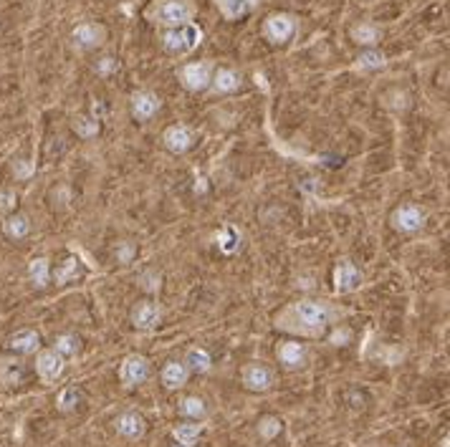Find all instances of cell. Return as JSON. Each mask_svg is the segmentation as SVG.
I'll return each instance as SVG.
<instances>
[{
  "instance_id": "1",
  "label": "cell",
  "mask_w": 450,
  "mask_h": 447,
  "mask_svg": "<svg viewBox=\"0 0 450 447\" xmlns=\"http://www.w3.org/2000/svg\"><path fill=\"white\" fill-rule=\"evenodd\" d=\"M286 316H291L294 319L296 331H304V333H312V336H316V333H321L326 326H329L331 321V308L326 306V303L321 301H296L294 306L288 308Z\"/></svg>"
},
{
  "instance_id": "2",
  "label": "cell",
  "mask_w": 450,
  "mask_h": 447,
  "mask_svg": "<svg viewBox=\"0 0 450 447\" xmlns=\"http://www.w3.org/2000/svg\"><path fill=\"white\" fill-rule=\"evenodd\" d=\"M203 41V30L195 23H182V25H172L162 33V46L170 51V54H190L195 51Z\"/></svg>"
},
{
  "instance_id": "3",
  "label": "cell",
  "mask_w": 450,
  "mask_h": 447,
  "mask_svg": "<svg viewBox=\"0 0 450 447\" xmlns=\"http://www.w3.org/2000/svg\"><path fill=\"white\" fill-rule=\"evenodd\" d=\"M190 16H192L190 0H160L155 6V11H152V20L157 25H165V28L187 23Z\"/></svg>"
},
{
  "instance_id": "4",
  "label": "cell",
  "mask_w": 450,
  "mask_h": 447,
  "mask_svg": "<svg viewBox=\"0 0 450 447\" xmlns=\"http://www.w3.org/2000/svg\"><path fill=\"white\" fill-rule=\"evenodd\" d=\"M264 33L271 43H286L296 33V18L291 13H273L266 18Z\"/></svg>"
},
{
  "instance_id": "5",
  "label": "cell",
  "mask_w": 450,
  "mask_h": 447,
  "mask_svg": "<svg viewBox=\"0 0 450 447\" xmlns=\"http://www.w3.org/2000/svg\"><path fill=\"white\" fill-rule=\"evenodd\" d=\"M240 379H243V387L251 389V392H268V389L273 387V381H276V374H273V369L266 367V364L253 362L243 369Z\"/></svg>"
},
{
  "instance_id": "6",
  "label": "cell",
  "mask_w": 450,
  "mask_h": 447,
  "mask_svg": "<svg viewBox=\"0 0 450 447\" xmlns=\"http://www.w3.org/2000/svg\"><path fill=\"white\" fill-rule=\"evenodd\" d=\"M150 376V362L142 354H129L119 367V379L124 387H137Z\"/></svg>"
},
{
  "instance_id": "7",
  "label": "cell",
  "mask_w": 450,
  "mask_h": 447,
  "mask_svg": "<svg viewBox=\"0 0 450 447\" xmlns=\"http://www.w3.org/2000/svg\"><path fill=\"white\" fill-rule=\"evenodd\" d=\"M64 369H66V359L61 357L59 351L46 349L36 357V372L46 384H54L56 379H61Z\"/></svg>"
},
{
  "instance_id": "8",
  "label": "cell",
  "mask_w": 450,
  "mask_h": 447,
  "mask_svg": "<svg viewBox=\"0 0 450 447\" xmlns=\"http://www.w3.org/2000/svg\"><path fill=\"white\" fill-rule=\"evenodd\" d=\"M213 79V66L208 61H200V63H187L180 68V81L185 84V89L190 91H203L211 86Z\"/></svg>"
},
{
  "instance_id": "9",
  "label": "cell",
  "mask_w": 450,
  "mask_h": 447,
  "mask_svg": "<svg viewBox=\"0 0 450 447\" xmlns=\"http://www.w3.org/2000/svg\"><path fill=\"white\" fill-rule=\"evenodd\" d=\"M71 38H73V43H76V49H81V51L99 49V46L107 41V28H104L102 23H81L73 28Z\"/></svg>"
},
{
  "instance_id": "10",
  "label": "cell",
  "mask_w": 450,
  "mask_h": 447,
  "mask_svg": "<svg viewBox=\"0 0 450 447\" xmlns=\"http://www.w3.org/2000/svg\"><path fill=\"white\" fill-rule=\"evenodd\" d=\"M392 225L403 233H418L425 225V210L418 205H403L392 212Z\"/></svg>"
},
{
  "instance_id": "11",
  "label": "cell",
  "mask_w": 450,
  "mask_h": 447,
  "mask_svg": "<svg viewBox=\"0 0 450 447\" xmlns=\"http://www.w3.org/2000/svg\"><path fill=\"white\" fill-rule=\"evenodd\" d=\"M362 286V273L352 263H339L334 268V290L336 293H352Z\"/></svg>"
},
{
  "instance_id": "12",
  "label": "cell",
  "mask_w": 450,
  "mask_h": 447,
  "mask_svg": "<svg viewBox=\"0 0 450 447\" xmlns=\"http://www.w3.org/2000/svg\"><path fill=\"white\" fill-rule=\"evenodd\" d=\"M117 432H119L122 437H126V440H139V437H144V432H147V422H144L142 415H137V412H124V415H119L117 417Z\"/></svg>"
},
{
  "instance_id": "13",
  "label": "cell",
  "mask_w": 450,
  "mask_h": 447,
  "mask_svg": "<svg viewBox=\"0 0 450 447\" xmlns=\"http://www.w3.org/2000/svg\"><path fill=\"white\" fill-rule=\"evenodd\" d=\"M160 321V306L155 301H142L137 303V308L132 311V324L139 331H150V329L157 326Z\"/></svg>"
},
{
  "instance_id": "14",
  "label": "cell",
  "mask_w": 450,
  "mask_h": 447,
  "mask_svg": "<svg viewBox=\"0 0 450 447\" xmlns=\"http://www.w3.org/2000/svg\"><path fill=\"white\" fill-rule=\"evenodd\" d=\"M160 111V97H155L152 91H137L132 97V114L139 121H147Z\"/></svg>"
},
{
  "instance_id": "15",
  "label": "cell",
  "mask_w": 450,
  "mask_h": 447,
  "mask_svg": "<svg viewBox=\"0 0 450 447\" xmlns=\"http://www.w3.org/2000/svg\"><path fill=\"white\" fill-rule=\"evenodd\" d=\"M165 147H167L170 152H174V154H182V152H187L192 147V132L185 127V124H174V127H170L167 132H165L162 137Z\"/></svg>"
},
{
  "instance_id": "16",
  "label": "cell",
  "mask_w": 450,
  "mask_h": 447,
  "mask_svg": "<svg viewBox=\"0 0 450 447\" xmlns=\"http://www.w3.org/2000/svg\"><path fill=\"white\" fill-rule=\"evenodd\" d=\"M278 362L286 369H299L307 364V346L299 341H283L278 346Z\"/></svg>"
},
{
  "instance_id": "17",
  "label": "cell",
  "mask_w": 450,
  "mask_h": 447,
  "mask_svg": "<svg viewBox=\"0 0 450 447\" xmlns=\"http://www.w3.org/2000/svg\"><path fill=\"white\" fill-rule=\"evenodd\" d=\"M8 346H11L13 351H18V354H36L38 346H41V336H38L33 329H23V331L13 333V336L8 338Z\"/></svg>"
},
{
  "instance_id": "18",
  "label": "cell",
  "mask_w": 450,
  "mask_h": 447,
  "mask_svg": "<svg viewBox=\"0 0 450 447\" xmlns=\"http://www.w3.org/2000/svg\"><path fill=\"white\" fill-rule=\"evenodd\" d=\"M187 376H190V372H187V367L182 362H167L162 367V384L167 389H180L187 384Z\"/></svg>"
},
{
  "instance_id": "19",
  "label": "cell",
  "mask_w": 450,
  "mask_h": 447,
  "mask_svg": "<svg viewBox=\"0 0 450 447\" xmlns=\"http://www.w3.org/2000/svg\"><path fill=\"white\" fill-rule=\"evenodd\" d=\"M211 86L215 94H233L240 86V73L233 71V68H220L211 79Z\"/></svg>"
},
{
  "instance_id": "20",
  "label": "cell",
  "mask_w": 450,
  "mask_h": 447,
  "mask_svg": "<svg viewBox=\"0 0 450 447\" xmlns=\"http://www.w3.org/2000/svg\"><path fill=\"white\" fill-rule=\"evenodd\" d=\"M200 435H203V424L192 422V420L190 422L174 424V429H172V437L177 440V445H182V447H192L200 440Z\"/></svg>"
},
{
  "instance_id": "21",
  "label": "cell",
  "mask_w": 450,
  "mask_h": 447,
  "mask_svg": "<svg viewBox=\"0 0 450 447\" xmlns=\"http://www.w3.org/2000/svg\"><path fill=\"white\" fill-rule=\"evenodd\" d=\"M187 367V372H192V374H205V372H211V367H213V359H211V354L205 349H190L185 354V362H182Z\"/></svg>"
},
{
  "instance_id": "22",
  "label": "cell",
  "mask_w": 450,
  "mask_h": 447,
  "mask_svg": "<svg viewBox=\"0 0 450 447\" xmlns=\"http://www.w3.org/2000/svg\"><path fill=\"white\" fill-rule=\"evenodd\" d=\"M3 233H6L8 238H13V240L25 238L30 233L28 215H11V218H6V223H3Z\"/></svg>"
},
{
  "instance_id": "23",
  "label": "cell",
  "mask_w": 450,
  "mask_h": 447,
  "mask_svg": "<svg viewBox=\"0 0 450 447\" xmlns=\"http://www.w3.org/2000/svg\"><path fill=\"white\" fill-rule=\"evenodd\" d=\"M25 376V369L20 362H3L0 364V381L6 387H18Z\"/></svg>"
},
{
  "instance_id": "24",
  "label": "cell",
  "mask_w": 450,
  "mask_h": 447,
  "mask_svg": "<svg viewBox=\"0 0 450 447\" xmlns=\"http://www.w3.org/2000/svg\"><path fill=\"white\" fill-rule=\"evenodd\" d=\"M180 415L192 420V422H200V420H205V415H208V407H205V402L200 397H185L180 402Z\"/></svg>"
},
{
  "instance_id": "25",
  "label": "cell",
  "mask_w": 450,
  "mask_h": 447,
  "mask_svg": "<svg viewBox=\"0 0 450 447\" xmlns=\"http://www.w3.org/2000/svg\"><path fill=\"white\" fill-rule=\"evenodd\" d=\"M215 3L225 18H240L256 6V0H215Z\"/></svg>"
},
{
  "instance_id": "26",
  "label": "cell",
  "mask_w": 450,
  "mask_h": 447,
  "mask_svg": "<svg viewBox=\"0 0 450 447\" xmlns=\"http://www.w3.org/2000/svg\"><path fill=\"white\" fill-rule=\"evenodd\" d=\"M218 248L225 255L235 253V250L240 248V230L233 228V225H225V228L220 230V235H218Z\"/></svg>"
},
{
  "instance_id": "27",
  "label": "cell",
  "mask_w": 450,
  "mask_h": 447,
  "mask_svg": "<svg viewBox=\"0 0 450 447\" xmlns=\"http://www.w3.org/2000/svg\"><path fill=\"white\" fill-rule=\"evenodd\" d=\"M28 276L33 281V286L43 288L48 283V276H51V268H48V258H33L28 266Z\"/></svg>"
},
{
  "instance_id": "28",
  "label": "cell",
  "mask_w": 450,
  "mask_h": 447,
  "mask_svg": "<svg viewBox=\"0 0 450 447\" xmlns=\"http://www.w3.org/2000/svg\"><path fill=\"white\" fill-rule=\"evenodd\" d=\"M352 38H355V43H360V46H372V43L379 41V28L372 23H360L352 28Z\"/></svg>"
},
{
  "instance_id": "29",
  "label": "cell",
  "mask_w": 450,
  "mask_h": 447,
  "mask_svg": "<svg viewBox=\"0 0 450 447\" xmlns=\"http://www.w3.org/2000/svg\"><path fill=\"white\" fill-rule=\"evenodd\" d=\"M64 359H71L76 357L78 351H81V338L73 336V333H64V336L56 338V349Z\"/></svg>"
},
{
  "instance_id": "30",
  "label": "cell",
  "mask_w": 450,
  "mask_h": 447,
  "mask_svg": "<svg viewBox=\"0 0 450 447\" xmlns=\"http://www.w3.org/2000/svg\"><path fill=\"white\" fill-rule=\"evenodd\" d=\"M81 276V263H78V258H66L64 263L59 266V271H56V283H69V281L78 278Z\"/></svg>"
},
{
  "instance_id": "31",
  "label": "cell",
  "mask_w": 450,
  "mask_h": 447,
  "mask_svg": "<svg viewBox=\"0 0 450 447\" xmlns=\"http://www.w3.org/2000/svg\"><path fill=\"white\" fill-rule=\"evenodd\" d=\"M283 429V422L278 417H273V415H266V417L259 420V435L264 437V440H273V437L281 435Z\"/></svg>"
},
{
  "instance_id": "32",
  "label": "cell",
  "mask_w": 450,
  "mask_h": 447,
  "mask_svg": "<svg viewBox=\"0 0 450 447\" xmlns=\"http://www.w3.org/2000/svg\"><path fill=\"white\" fill-rule=\"evenodd\" d=\"M384 66V56L379 51H367L357 59V68L360 71H374V68H382Z\"/></svg>"
},
{
  "instance_id": "33",
  "label": "cell",
  "mask_w": 450,
  "mask_h": 447,
  "mask_svg": "<svg viewBox=\"0 0 450 447\" xmlns=\"http://www.w3.org/2000/svg\"><path fill=\"white\" fill-rule=\"evenodd\" d=\"M78 402H81V392H78L76 387L61 389V394H59V410H61V412H71V410H76Z\"/></svg>"
},
{
  "instance_id": "34",
  "label": "cell",
  "mask_w": 450,
  "mask_h": 447,
  "mask_svg": "<svg viewBox=\"0 0 450 447\" xmlns=\"http://www.w3.org/2000/svg\"><path fill=\"white\" fill-rule=\"evenodd\" d=\"M73 129H76V134H81V137H94V134H99V119L78 116V119L73 121Z\"/></svg>"
},
{
  "instance_id": "35",
  "label": "cell",
  "mask_w": 450,
  "mask_h": 447,
  "mask_svg": "<svg viewBox=\"0 0 450 447\" xmlns=\"http://www.w3.org/2000/svg\"><path fill=\"white\" fill-rule=\"evenodd\" d=\"M16 207V192L6 190V192H0V212H8Z\"/></svg>"
},
{
  "instance_id": "36",
  "label": "cell",
  "mask_w": 450,
  "mask_h": 447,
  "mask_svg": "<svg viewBox=\"0 0 450 447\" xmlns=\"http://www.w3.org/2000/svg\"><path fill=\"white\" fill-rule=\"evenodd\" d=\"M99 73H112L117 71V61L114 59H102V63H99V68H96Z\"/></svg>"
},
{
  "instance_id": "37",
  "label": "cell",
  "mask_w": 450,
  "mask_h": 447,
  "mask_svg": "<svg viewBox=\"0 0 450 447\" xmlns=\"http://www.w3.org/2000/svg\"><path fill=\"white\" fill-rule=\"evenodd\" d=\"M147 283H144V288H150V290H155V288H160V278H155V276H147Z\"/></svg>"
},
{
  "instance_id": "38",
  "label": "cell",
  "mask_w": 450,
  "mask_h": 447,
  "mask_svg": "<svg viewBox=\"0 0 450 447\" xmlns=\"http://www.w3.org/2000/svg\"><path fill=\"white\" fill-rule=\"evenodd\" d=\"M119 258H122V260H129V258H132V245H122Z\"/></svg>"
}]
</instances>
